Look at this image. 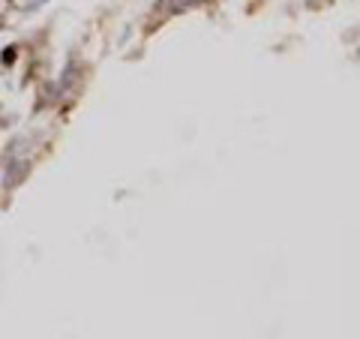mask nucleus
<instances>
[{"mask_svg": "<svg viewBox=\"0 0 360 339\" xmlns=\"http://www.w3.org/2000/svg\"><path fill=\"white\" fill-rule=\"evenodd\" d=\"M189 4H193V0H165V6H172V9H184Z\"/></svg>", "mask_w": 360, "mask_h": 339, "instance_id": "1", "label": "nucleus"}]
</instances>
